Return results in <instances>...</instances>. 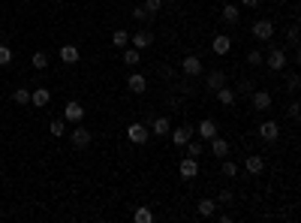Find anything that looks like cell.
<instances>
[{"label": "cell", "mask_w": 301, "mask_h": 223, "mask_svg": "<svg viewBox=\"0 0 301 223\" xmlns=\"http://www.w3.org/2000/svg\"><path fill=\"white\" fill-rule=\"evenodd\" d=\"M286 51H283L280 45H271L268 48V55H265V63H268V70H274V73H280L283 70V66H286Z\"/></svg>", "instance_id": "1"}, {"label": "cell", "mask_w": 301, "mask_h": 223, "mask_svg": "<svg viewBox=\"0 0 301 223\" xmlns=\"http://www.w3.org/2000/svg\"><path fill=\"white\" fill-rule=\"evenodd\" d=\"M127 139H130V142H136V145H145V142L151 139V130H148V124L133 121V124L127 127Z\"/></svg>", "instance_id": "2"}, {"label": "cell", "mask_w": 301, "mask_h": 223, "mask_svg": "<svg viewBox=\"0 0 301 223\" xmlns=\"http://www.w3.org/2000/svg\"><path fill=\"white\" fill-rule=\"evenodd\" d=\"M91 139H94V136H91V130H87V127H76L73 133H69V142H73V148H79V151H84L87 145H91Z\"/></svg>", "instance_id": "3"}, {"label": "cell", "mask_w": 301, "mask_h": 223, "mask_svg": "<svg viewBox=\"0 0 301 223\" xmlns=\"http://www.w3.org/2000/svg\"><path fill=\"white\" fill-rule=\"evenodd\" d=\"M250 33H253V37H256L259 42H268V40L274 37V24H271L268 19H259V21L250 27Z\"/></svg>", "instance_id": "4"}, {"label": "cell", "mask_w": 301, "mask_h": 223, "mask_svg": "<svg viewBox=\"0 0 301 223\" xmlns=\"http://www.w3.org/2000/svg\"><path fill=\"white\" fill-rule=\"evenodd\" d=\"M181 70H184V76H187V79H196V76H202V58H196V55H187V58H184V63H181Z\"/></svg>", "instance_id": "5"}, {"label": "cell", "mask_w": 301, "mask_h": 223, "mask_svg": "<svg viewBox=\"0 0 301 223\" xmlns=\"http://www.w3.org/2000/svg\"><path fill=\"white\" fill-rule=\"evenodd\" d=\"M259 139L277 142V139H280V124H277V121H262V124H259Z\"/></svg>", "instance_id": "6"}, {"label": "cell", "mask_w": 301, "mask_h": 223, "mask_svg": "<svg viewBox=\"0 0 301 223\" xmlns=\"http://www.w3.org/2000/svg\"><path fill=\"white\" fill-rule=\"evenodd\" d=\"M172 133V142L178 145V148H184L190 139H193V133H196V127H190V124H184V127H178V130H169Z\"/></svg>", "instance_id": "7"}, {"label": "cell", "mask_w": 301, "mask_h": 223, "mask_svg": "<svg viewBox=\"0 0 301 223\" xmlns=\"http://www.w3.org/2000/svg\"><path fill=\"white\" fill-rule=\"evenodd\" d=\"M81 118H84V106H81V102H66L63 121H69V124H81Z\"/></svg>", "instance_id": "8"}, {"label": "cell", "mask_w": 301, "mask_h": 223, "mask_svg": "<svg viewBox=\"0 0 301 223\" xmlns=\"http://www.w3.org/2000/svg\"><path fill=\"white\" fill-rule=\"evenodd\" d=\"M130 42H133V48L145 51L148 45H154V33H151V30H139V33H133V37H130Z\"/></svg>", "instance_id": "9"}, {"label": "cell", "mask_w": 301, "mask_h": 223, "mask_svg": "<svg viewBox=\"0 0 301 223\" xmlns=\"http://www.w3.org/2000/svg\"><path fill=\"white\" fill-rule=\"evenodd\" d=\"M229 48H232V40H229L226 33H217V37L211 40V51H214V55H229Z\"/></svg>", "instance_id": "10"}, {"label": "cell", "mask_w": 301, "mask_h": 223, "mask_svg": "<svg viewBox=\"0 0 301 223\" xmlns=\"http://www.w3.org/2000/svg\"><path fill=\"white\" fill-rule=\"evenodd\" d=\"M127 88H130L133 94H145V91H148V79L141 76V73H130V79H127Z\"/></svg>", "instance_id": "11"}, {"label": "cell", "mask_w": 301, "mask_h": 223, "mask_svg": "<svg viewBox=\"0 0 301 223\" xmlns=\"http://www.w3.org/2000/svg\"><path fill=\"white\" fill-rule=\"evenodd\" d=\"M196 133H199V139H205V142H211L217 136V121H211V118H205V121L196 127Z\"/></svg>", "instance_id": "12"}, {"label": "cell", "mask_w": 301, "mask_h": 223, "mask_svg": "<svg viewBox=\"0 0 301 223\" xmlns=\"http://www.w3.org/2000/svg\"><path fill=\"white\" fill-rule=\"evenodd\" d=\"M196 175H199V160L196 157H184L181 160V178L190 181V178H196Z\"/></svg>", "instance_id": "13"}, {"label": "cell", "mask_w": 301, "mask_h": 223, "mask_svg": "<svg viewBox=\"0 0 301 223\" xmlns=\"http://www.w3.org/2000/svg\"><path fill=\"white\" fill-rule=\"evenodd\" d=\"M148 130H151V136H169L172 121H169V118H154V121L148 124Z\"/></svg>", "instance_id": "14"}, {"label": "cell", "mask_w": 301, "mask_h": 223, "mask_svg": "<svg viewBox=\"0 0 301 223\" xmlns=\"http://www.w3.org/2000/svg\"><path fill=\"white\" fill-rule=\"evenodd\" d=\"M229 154V142L226 139H220V136H214V139H211V157H226Z\"/></svg>", "instance_id": "15"}, {"label": "cell", "mask_w": 301, "mask_h": 223, "mask_svg": "<svg viewBox=\"0 0 301 223\" xmlns=\"http://www.w3.org/2000/svg\"><path fill=\"white\" fill-rule=\"evenodd\" d=\"M30 102H33V106H48V102H51V91H48V88L30 91Z\"/></svg>", "instance_id": "16"}, {"label": "cell", "mask_w": 301, "mask_h": 223, "mask_svg": "<svg viewBox=\"0 0 301 223\" xmlns=\"http://www.w3.org/2000/svg\"><path fill=\"white\" fill-rule=\"evenodd\" d=\"M253 106H256L259 112L271 109V94H268V91H253Z\"/></svg>", "instance_id": "17"}, {"label": "cell", "mask_w": 301, "mask_h": 223, "mask_svg": "<svg viewBox=\"0 0 301 223\" xmlns=\"http://www.w3.org/2000/svg\"><path fill=\"white\" fill-rule=\"evenodd\" d=\"M262 169H265V160L259 157V154H250V157H247V172H250V175H262Z\"/></svg>", "instance_id": "18"}, {"label": "cell", "mask_w": 301, "mask_h": 223, "mask_svg": "<svg viewBox=\"0 0 301 223\" xmlns=\"http://www.w3.org/2000/svg\"><path fill=\"white\" fill-rule=\"evenodd\" d=\"M214 94H217V102H220V106H232V102H235V91L226 88V84H223V88H217Z\"/></svg>", "instance_id": "19"}, {"label": "cell", "mask_w": 301, "mask_h": 223, "mask_svg": "<svg viewBox=\"0 0 301 223\" xmlns=\"http://www.w3.org/2000/svg\"><path fill=\"white\" fill-rule=\"evenodd\" d=\"M60 61L63 63H79V48L76 45H60Z\"/></svg>", "instance_id": "20"}, {"label": "cell", "mask_w": 301, "mask_h": 223, "mask_svg": "<svg viewBox=\"0 0 301 223\" xmlns=\"http://www.w3.org/2000/svg\"><path fill=\"white\" fill-rule=\"evenodd\" d=\"M223 84H226V76L220 70H211L208 73V91H217V88H223Z\"/></svg>", "instance_id": "21"}, {"label": "cell", "mask_w": 301, "mask_h": 223, "mask_svg": "<svg viewBox=\"0 0 301 223\" xmlns=\"http://www.w3.org/2000/svg\"><path fill=\"white\" fill-rule=\"evenodd\" d=\"M238 19H241V12L235 9V3H226L223 6V21L226 24H238Z\"/></svg>", "instance_id": "22"}, {"label": "cell", "mask_w": 301, "mask_h": 223, "mask_svg": "<svg viewBox=\"0 0 301 223\" xmlns=\"http://www.w3.org/2000/svg\"><path fill=\"white\" fill-rule=\"evenodd\" d=\"M123 63H127V66H139L141 63V51L139 48H127V51H123Z\"/></svg>", "instance_id": "23"}, {"label": "cell", "mask_w": 301, "mask_h": 223, "mask_svg": "<svg viewBox=\"0 0 301 223\" xmlns=\"http://www.w3.org/2000/svg\"><path fill=\"white\" fill-rule=\"evenodd\" d=\"M184 148H187V157H196V160H199L202 154H205V145H202V142H193V139H190Z\"/></svg>", "instance_id": "24"}, {"label": "cell", "mask_w": 301, "mask_h": 223, "mask_svg": "<svg viewBox=\"0 0 301 223\" xmlns=\"http://www.w3.org/2000/svg\"><path fill=\"white\" fill-rule=\"evenodd\" d=\"M127 42H130V33H127V30H115V33H112V45H115V48H123Z\"/></svg>", "instance_id": "25"}, {"label": "cell", "mask_w": 301, "mask_h": 223, "mask_svg": "<svg viewBox=\"0 0 301 223\" xmlns=\"http://www.w3.org/2000/svg\"><path fill=\"white\" fill-rule=\"evenodd\" d=\"M214 211H217V202H214V199H202V202H199V214H202V217H211Z\"/></svg>", "instance_id": "26"}, {"label": "cell", "mask_w": 301, "mask_h": 223, "mask_svg": "<svg viewBox=\"0 0 301 223\" xmlns=\"http://www.w3.org/2000/svg\"><path fill=\"white\" fill-rule=\"evenodd\" d=\"M48 61H51V58L45 55V51H37V55H33V58H30V63H33V66H37V70H45V66H48Z\"/></svg>", "instance_id": "27"}, {"label": "cell", "mask_w": 301, "mask_h": 223, "mask_svg": "<svg viewBox=\"0 0 301 223\" xmlns=\"http://www.w3.org/2000/svg\"><path fill=\"white\" fill-rule=\"evenodd\" d=\"M48 133H51V136H58V139H60V136L66 133V121H60V118H58V121H51V124H48Z\"/></svg>", "instance_id": "28"}, {"label": "cell", "mask_w": 301, "mask_h": 223, "mask_svg": "<svg viewBox=\"0 0 301 223\" xmlns=\"http://www.w3.org/2000/svg\"><path fill=\"white\" fill-rule=\"evenodd\" d=\"M133 220H136V223H151V220H154V214H151V208H136Z\"/></svg>", "instance_id": "29"}, {"label": "cell", "mask_w": 301, "mask_h": 223, "mask_svg": "<svg viewBox=\"0 0 301 223\" xmlns=\"http://www.w3.org/2000/svg\"><path fill=\"white\" fill-rule=\"evenodd\" d=\"M12 100L19 102V106H27V102H30V91H27V88H19V91L12 94Z\"/></svg>", "instance_id": "30"}, {"label": "cell", "mask_w": 301, "mask_h": 223, "mask_svg": "<svg viewBox=\"0 0 301 223\" xmlns=\"http://www.w3.org/2000/svg\"><path fill=\"white\" fill-rule=\"evenodd\" d=\"M223 175H226V178H235V175H238V163H232V160L223 157Z\"/></svg>", "instance_id": "31"}, {"label": "cell", "mask_w": 301, "mask_h": 223, "mask_svg": "<svg viewBox=\"0 0 301 223\" xmlns=\"http://www.w3.org/2000/svg\"><path fill=\"white\" fill-rule=\"evenodd\" d=\"M247 63H250V66H259V63H265V55H262V51H247Z\"/></svg>", "instance_id": "32"}, {"label": "cell", "mask_w": 301, "mask_h": 223, "mask_svg": "<svg viewBox=\"0 0 301 223\" xmlns=\"http://www.w3.org/2000/svg\"><path fill=\"white\" fill-rule=\"evenodd\" d=\"M12 63V51H9V45H0V66H9Z\"/></svg>", "instance_id": "33"}, {"label": "cell", "mask_w": 301, "mask_h": 223, "mask_svg": "<svg viewBox=\"0 0 301 223\" xmlns=\"http://www.w3.org/2000/svg\"><path fill=\"white\" fill-rule=\"evenodd\" d=\"M133 19H136V21H148V19H151V12H148L145 6H136V9H133Z\"/></svg>", "instance_id": "34"}, {"label": "cell", "mask_w": 301, "mask_h": 223, "mask_svg": "<svg viewBox=\"0 0 301 223\" xmlns=\"http://www.w3.org/2000/svg\"><path fill=\"white\" fill-rule=\"evenodd\" d=\"M145 9L154 15V12H160L163 9V0H145Z\"/></svg>", "instance_id": "35"}, {"label": "cell", "mask_w": 301, "mask_h": 223, "mask_svg": "<svg viewBox=\"0 0 301 223\" xmlns=\"http://www.w3.org/2000/svg\"><path fill=\"white\" fill-rule=\"evenodd\" d=\"M298 84H301V79H298L295 73H289V79H286V88H289V91L295 94V91H298Z\"/></svg>", "instance_id": "36"}, {"label": "cell", "mask_w": 301, "mask_h": 223, "mask_svg": "<svg viewBox=\"0 0 301 223\" xmlns=\"http://www.w3.org/2000/svg\"><path fill=\"white\" fill-rule=\"evenodd\" d=\"M298 106H301L298 100H292V102H289V118H292V121H298V115H301V109H298Z\"/></svg>", "instance_id": "37"}, {"label": "cell", "mask_w": 301, "mask_h": 223, "mask_svg": "<svg viewBox=\"0 0 301 223\" xmlns=\"http://www.w3.org/2000/svg\"><path fill=\"white\" fill-rule=\"evenodd\" d=\"M286 33H289V42H292V45H298V24H292Z\"/></svg>", "instance_id": "38"}, {"label": "cell", "mask_w": 301, "mask_h": 223, "mask_svg": "<svg viewBox=\"0 0 301 223\" xmlns=\"http://www.w3.org/2000/svg\"><path fill=\"white\" fill-rule=\"evenodd\" d=\"M241 94H253V84L250 81H241Z\"/></svg>", "instance_id": "39"}, {"label": "cell", "mask_w": 301, "mask_h": 223, "mask_svg": "<svg viewBox=\"0 0 301 223\" xmlns=\"http://www.w3.org/2000/svg\"><path fill=\"white\" fill-rule=\"evenodd\" d=\"M241 3H244V6H250V9H256V6H259V0H241Z\"/></svg>", "instance_id": "40"}, {"label": "cell", "mask_w": 301, "mask_h": 223, "mask_svg": "<svg viewBox=\"0 0 301 223\" xmlns=\"http://www.w3.org/2000/svg\"><path fill=\"white\" fill-rule=\"evenodd\" d=\"M280 3H289V0H280Z\"/></svg>", "instance_id": "41"}, {"label": "cell", "mask_w": 301, "mask_h": 223, "mask_svg": "<svg viewBox=\"0 0 301 223\" xmlns=\"http://www.w3.org/2000/svg\"><path fill=\"white\" fill-rule=\"evenodd\" d=\"M55 3H60V0H55Z\"/></svg>", "instance_id": "42"}]
</instances>
